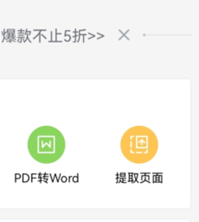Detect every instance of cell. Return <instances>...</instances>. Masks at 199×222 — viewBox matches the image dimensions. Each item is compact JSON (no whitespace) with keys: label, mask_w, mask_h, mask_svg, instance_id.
<instances>
[{"label":"cell","mask_w":199,"mask_h":222,"mask_svg":"<svg viewBox=\"0 0 199 222\" xmlns=\"http://www.w3.org/2000/svg\"><path fill=\"white\" fill-rule=\"evenodd\" d=\"M33 159L42 164H51L64 154L66 141L63 133L52 126H42L32 131L27 143Z\"/></svg>","instance_id":"7a4b0ae2"},{"label":"cell","mask_w":199,"mask_h":222,"mask_svg":"<svg viewBox=\"0 0 199 222\" xmlns=\"http://www.w3.org/2000/svg\"><path fill=\"white\" fill-rule=\"evenodd\" d=\"M156 134L146 126H133L123 134L120 150L125 159L134 164H145L153 159L159 150Z\"/></svg>","instance_id":"6da1fadb"}]
</instances>
